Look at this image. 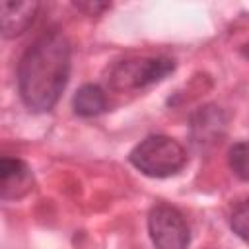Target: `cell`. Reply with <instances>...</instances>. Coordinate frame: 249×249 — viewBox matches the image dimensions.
<instances>
[{
	"label": "cell",
	"instance_id": "cell-1",
	"mask_svg": "<svg viewBox=\"0 0 249 249\" xmlns=\"http://www.w3.org/2000/svg\"><path fill=\"white\" fill-rule=\"evenodd\" d=\"M70 72V45L58 31L37 37L18 66V86L31 111H49L56 105Z\"/></svg>",
	"mask_w": 249,
	"mask_h": 249
},
{
	"label": "cell",
	"instance_id": "cell-2",
	"mask_svg": "<svg viewBox=\"0 0 249 249\" xmlns=\"http://www.w3.org/2000/svg\"><path fill=\"white\" fill-rule=\"evenodd\" d=\"M130 163L148 177H169L187 163L185 148L169 136H148L132 152Z\"/></svg>",
	"mask_w": 249,
	"mask_h": 249
},
{
	"label": "cell",
	"instance_id": "cell-3",
	"mask_svg": "<svg viewBox=\"0 0 249 249\" xmlns=\"http://www.w3.org/2000/svg\"><path fill=\"white\" fill-rule=\"evenodd\" d=\"M175 64L171 58L156 56V58H128L117 62L107 76V82L117 91H134L148 88L152 84L161 82L165 76L173 72Z\"/></svg>",
	"mask_w": 249,
	"mask_h": 249
},
{
	"label": "cell",
	"instance_id": "cell-4",
	"mask_svg": "<svg viewBox=\"0 0 249 249\" xmlns=\"http://www.w3.org/2000/svg\"><path fill=\"white\" fill-rule=\"evenodd\" d=\"M148 230L156 249H187L191 239L183 214L169 204H158L152 208Z\"/></svg>",
	"mask_w": 249,
	"mask_h": 249
},
{
	"label": "cell",
	"instance_id": "cell-5",
	"mask_svg": "<svg viewBox=\"0 0 249 249\" xmlns=\"http://www.w3.org/2000/svg\"><path fill=\"white\" fill-rule=\"evenodd\" d=\"M33 191V173L25 161L0 156V200H19Z\"/></svg>",
	"mask_w": 249,
	"mask_h": 249
},
{
	"label": "cell",
	"instance_id": "cell-6",
	"mask_svg": "<svg viewBox=\"0 0 249 249\" xmlns=\"http://www.w3.org/2000/svg\"><path fill=\"white\" fill-rule=\"evenodd\" d=\"M41 4L35 0L27 2H8L0 0V33L4 37L21 35L35 19Z\"/></svg>",
	"mask_w": 249,
	"mask_h": 249
},
{
	"label": "cell",
	"instance_id": "cell-7",
	"mask_svg": "<svg viewBox=\"0 0 249 249\" xmlns=\"http://www.w3.org/2000/svg\"><path fill=\"white\" fill-rule=\"evenodd\" d=\"M105 107H107V97H105V91L99 86L86 84L74 95V111L82 117L99 115V113L105 111Z\"/></svg>",
	"mask_w": 249,
	"mask_h": 249
},
{
	"label": "cell",
	"instance_id": "cell-8",
	"mask_svg": "<svg viewBox=\"0 0 249 249\" xmlns=\"http://www.w3.org/2000/svg\"><path fill=\"white\" fill-rule=\"evenodd\" d=\"M228 161H230L231 171H233L241 181H245V179H247V144H245V142L233 144L231 150H230Z\"/></svg>",
	"mask_w": 249,
	"mask_h": 249
},
{
	"label": "cell",
	"instance_id": "cell-9",
	"mask_svg": "<svg viewBox=\"0 0 249 249\" xmlns=\"http://www.w3.org/2000/svg\"><path fill=\"white\" fill-rule=\"evenodd\" d=\"M247 224H249L247 202H239V206L231 212V230H233L241 239H247Z\"/></svg>",
	"mask_w": 249,
	"mask_h": 249
},
{
	"label": "cell",
	"instance_id": "cell-10",
	"mask_svg": "<svg viewBox=\"0 0 249 249\" xmlns=\"http://www.w3.org/2000/svg\"><path fill=\"white\" fill-rule=\"evenodd\" d=\"M76 8H80V10H88L91 16H97L99 12H103V10H107V8H111V4H76Z\"/></svg>",
	"mask_w": 249,
	"mask_h": 249
}]
</instances>
